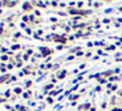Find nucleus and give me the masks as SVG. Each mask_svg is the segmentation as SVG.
I'll return each instance as SVG.
<instances>
[{"mask_svg": "<svg viewBox=\"0 0 122 111\" xmlns=\"http://www.w3.org/2000/svg\"><path fill=\"white\" fill-rule=\"evenodd\" d=\"M66 38H64V37H55V42H62V43H64V42H66Z\"/></svg>", "mask_w": 122, "mask_h": 111, "instance_id": "obj_1", "label": "nucleus"}, {"mask_svg": "<svg viewBox=\"0 0 122 111\" xmlns=\"http://www.w3.org/2000/svg\"><path fill=\"white\" fill-rule=\"evenodd\" d=\"M30 8H32V7H30V4H28V3H26V4H24V9H26V11H29Z\"/></svg>", "mask_w": 122, "mask_h": 111, "instance_id": "obj_2", "label": "nucleus"}]
</instances>
